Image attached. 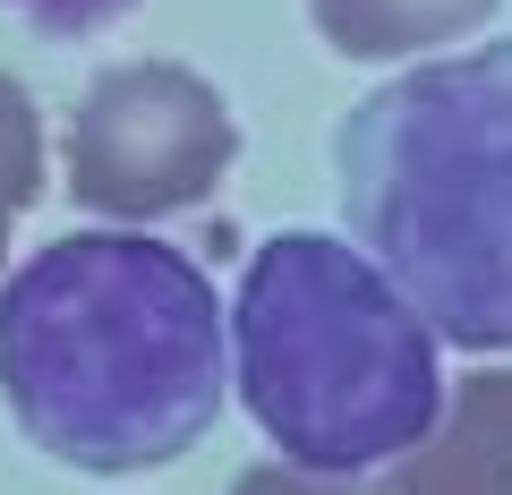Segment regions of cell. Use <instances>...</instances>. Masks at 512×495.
Masks as SVG:
<instances>
[{
    "label": "cell",
    "instance_id": "cell-6",
    "mask_svg": "<svg viewBox=\"0 0 512 495\" xmlns=\"http://www.w3.org/2000/svg\"><path fill=\"white\" fill-rule=\"evenodd\" d=\"M504 0H308L316 35L342 60H410L436 52V43H461L495 18Z\"/></svg>",
    "mask_w": 512,
    "mask_h": 495
},
{
    "label": "cell",
    "instance_id": "cell-3",
    "mask_svg": "<svg viewBox=\"0 0 512 495\" xmlns=\"http://www.w3.org/2000/svg\"><path fill=\"white\" fill-rule=\"evenodd\" d=\"M222 325L248 419L299 470H384L444 410L436 325L384 282V265L325 231L265 239Z\"/></svg>",
    "mask_w": 512,
    "mask_h": 495
},
{
    "label": "cell",
    "instance_id": "cell-10",
    "mask_svg": "<svg viewBox=\"0 0 512 495\" xmlns=\"http://www.w3.org/2000/svg\"><path fill=\"white\" fill-rule=\"evenodd\" d=\"M9 222H18V205L0 197V265H9Z\"/></svg>",
    "mask_w": 512,
    "mask_h": 495
},
{
    "label": "cell",
    "instance_id": "cell-2",
    "mask_svg": "<svg viewBox=\"0 0 512 495\" xmlns=\"http://www.w3.org/2000/svg\"><path fill=\"white\" fill-rule=\"evenodd\" d=\"M359 257L461 350H512V43L384 77L333 137Z\"/></svg>",
    "mask_w": 512,
    "mask_h": 495
},
{
    "label": "cell",
    "instance_id": "cell-5",
    "mask_svg": "<svg viewBox=\"0 0 512 495\" xmlns=\"http://www.w3.org/2000/svg\"><path fill=\"white\" fill-rule=\"evenodd\" d=\"M376 495H512V367L461 376L427 436L384 461Z\"/></svg>",
    "mask_w": 512,
    "mask_h": 495
},
{
    "label": "cell",
    "instance_id": "cell-4",
    "mask_svg": "<svg viewBox=\"0 0 512 495\" xmlns=\"http://www.w3.org/2000/svg\"><path fill=\"white\" fill-rule=\"evenodd\" d=\"M239 154V120L197 69L180 60H120L69 111L60 180L86 214L163 222L180 205H205Z\"/></svg>",
    "mask_w": 512,
    "mask_h": 495
},
{
    "label": "cell",
    "instance_id": "cell-7",
    "mask_svg": "<svg viewBox=\"0 0 512 495\" xmlns=\"http://www.w3.org/2000/svg\"><path fill=\"white\" fill-rule=\"evenodd\" d=\"M0 197L9 205L43 197V120H35V94L9 69H0Z\"/></svg>",
    "mask_w": 512,
    "mask_h": 495
},
{
    "label": "cell",
    "instance_id": "cell-1",
    "mask_svg": "<svg viewBox=\"0 0 512 495\" xmlns=\"http://www.w3.org/2000/svg\"><path fill=\"white\" fill-rule=\"evenodd\" d=\"M231 385L214 282L146 231H69L0 291V402L35 453L120 478L205 444Z\"/></svg>",
    "mask_w": 512,
    "mask_h": 495
},
{
    "label": "cell",
    "instance_id": "cell-8",
    "mask_svg": "<svg viewBox=\"0 0 512 495\" xmlns=\"http://www.w3.org/2000/svg\"><path fill=\"white\" fill-rule=\"evenodd\" d=\"M0 9H18L35 35H60V43H77V35H103V26H120L137 0H0Z\"/></svg>",
    "mask_w": 512,
    "mask_h": 495
},
{
    "label": "cell",
    "instance_id": "cell-9",
    "mask_svg": "<svg viewBox=\"0 0 512 495\" xmlns=\"http://www.w3.org/2000/svg\"><path fill=\"white\" fill-rule=\"evenodd\" d=\"M231 495H350V478L333 470H299V461H256L231 478Z\"/></svg>",
    "mask_w": 512,
    "mask_h": 495
}]
</instances>
